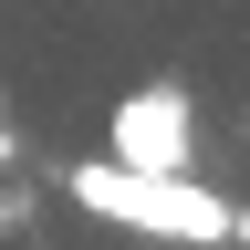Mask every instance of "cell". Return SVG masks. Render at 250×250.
<instances>
[{
  "label": "cell",
  "mask_w": 250,
  "mask_h": 250,
  "mask_svg": "<svg viewBox=\"0 0 250 250\" xmlns=\"http://www.w3.org/2000/svg\"><path fill=\"white\" fill-rule=\"evenodd\" d=\"M73 208L115 219V229H156V240H240V208L208 198L188 167H115V156H94V167H73Z\"/></svg>",
  "instance_id": "6da1fadb"
},
{
  "label": "cell",
  "mask_w": 250,
  "mask_h": 250,
  "mask_svg": "<svg viewBox=\"0 0 250 250\" xmlns=\"http://www.w3.org/2000/svg\"><path fill=\"white\" fill-rule=\"evenodd\" d=\"M198 156V115L177 83H146L115 104V167H188Z\"/></svg>",
  "instance_id": "7a4b0ae2"
},
{
  "label": "cell",
  "mask_w": 250,
  "mask_h": 250,
  "mask_svg": "<svg viewBox=\"0 0 250 250\" xmlns=\"http://www.w3.org/2000/svg\"><path fill=\"white\" fill-rule=\"evenodd\" d=\"M0 229H21V198H11V188H0Z\"/></svg>",
  "instance_id": "3957f363"
},
{
  "label": "cell",
  "mask_w": 250,
  "mask_h": 250,
  "mask_svg": "<svg viewBox=\"0 0 250 250\" xmlns=\"http://www.w3.org/2000/svg\"><path fill=\"white\" fill-rule=\"evenodd\" d=\"M0 167H11V125H0Z\"/></svg>",
  "instance_id": "277c9868"
}]
</instances>
